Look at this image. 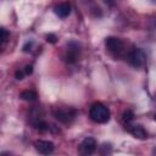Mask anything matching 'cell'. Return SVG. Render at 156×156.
I'll use <instances>...</instances> for the list:
<instances>
[{"instance_id": "10", "label": "cell", "mask_w": 156, "mask_h": 156, "mask_svg": "<svg viewBox=\"0 0 156 156\" xmlns=\"http://www.w3.org/2000/svg\"><path fill=\"white\" fill-rule=\"evenodd\" d=\"M20 98L24 101H35L37 100V94L33 90H23L21 93Z\"/></svg>"}, {"instance_id": "19", "label": "cell", "mask_w": 156, "mask_h": 156, "mask_svg": "<svg viewBox=\"0 0 156 156\" xmlns=\"http://www.w3.org/2000/svg\"><path fill=\"white\" fill-rule=\"evenodd\" d=\"M155 117H156V116H155Z\"/></svg>"}, {"instance_id": "9", "label": "cell", "mask_w": 156, "mask_h": 156, "mask_svg": "<svg viewBox=\"0 0 156 156\" xmlns=\"http://www.w3.org/2000/svg\"><path fill=\"white\" fill-rule=\"evenodd\" d=\"M127 128L138 139H145V138H147V134H146L145 129L141 126H129V124H127Z\"/></svg>"}, {"instance_id": "6", "label": "cell", "mask_w": 156, "mask_h": 156, "mask_svg": "<svg viewBox=\"0 0 156 156\" xmlns=\"http://www.w3.org/2000/svg\"><path fill=\"white\" fill-rule=\"evenodd\" d=\"M105 45L111 52H119L123 49V41L117 37H107L105 39Z\"/></svg>"}, {"instance_id": "12", "label": "cell", "mask_w": 156, "mask_h": 156, "mask_svg": "<svg viewBox=\"0 0 156 156\" xmlns=\"http://www.w3.org/2000/svg\"><path fill=\"white\" fill-rule=\"evenodd\" d=\"M123 122L126 123V124H129L132 121H133V118H134V113L132 112V111H124V113H123Z\"/></svg>"}, {"instance_id": "1", "label": "cell", "mask_w": 156, "mask_h": 156, "mask_svg": "<svg viewBox=\"0 0 156 156\" xmlns=\"http://www.w3.org/2000/svg\"><path fill=\"white\" fill-rule=\"evenodd\" d=\"M110 110L101 102H94L89 108V117L96 123H106L110 121Z\"/></svg>"}, {"instance_id": "11", "label": "cell", "mask_w": 156, "mask_h": 156, "mask_svg": "<svg viewBox=\"0 0 156 156\" xmlns=\"http://www.w3.org/2000/svg\"><path fill=\"white\" fill-rule=\"evenodd\" d=\"M0 34H1V48H4L5 46V44L7 43V40H9V38H10V34H9V32L5 29V28H1L0 29Z\"/></svg>"}, {"instance_id": "7", "label": "cell", "mask_w": 156, "mask_h": 156, "mask_svg": "<svg viewBox=\"0 0 156 156\" xmlns=\"http://www.w3.org/2000/svg\"><path fill=\"white\" fill-rule=\"evenodd\" d=\"M54 12L60 18H66L71 13V5L68 2H61L54 7Z\"/></svg>"}, {"instance_id": "14", "label": "cell", "mask_w": 156, "mask_h": 156, "mask_svg": "<svg viewBox=\"0 0 156 156\" xmlns=\"http://www.w3.org/2000/svg\"><path fill=\"white\" fill-rule=\"evenodd\" d=\"M24 76H26V73L23 72V69H22V71H20V69H18V71H16V72H15V77H16V79H18V80L23 79V77H24Z\"/></svg>"}, {"instance_id": "8", "label": "cell", "mask_w": 156, "mask_h": 156, "mask_svg": "<svg viewBox=\"0 0 156 156\" xmlns=\"http://www.w3.org/2000/svg\"><path fill=\"white\" fill-rule=\"evenodd\" d=\"M78 45L76 43H69L68 44V48H67V55H66V61L72 63L77 60V56H78Z\"/></svg>"}, {"instance_id": "16", "label": "cell", "mask_w": 156, "mask_h": 156, "mask_svg": "<svg viewBox=\"0 0 156 156\" xmlns=\"http://www.w3.org/2000/svg\"><path fill=\"white\" fill-rule=\"evenodd\" d=\"M23 72L26 73V76L32 74V72H33V66H32V65H27V66L23 68Z\"/></svg>"}, {"instance_id": "4", "label": "cell", "mask_w": 156, "mask_h": 156, "mask_svg": "<svg viewBox=\"0 0 156 156\" xmlns=\"http://www.w3.org/2000/svg\"><path fill=\"white\" fill-rule=\"evenodd\" d=\"M128 62L135 67V68H139L141 67L144 63H145V54L138 49V48H134L129 54H128Z\"/></svg>"}, {"instance_id": "17", "label": "cell", "mask_w": 156, "mask_h": 156, "mask_svg": "<svg viewBox=\"0 0 156 156\" xmlns=\"http://www.w3.org/2000/svg\"><path fill=\"white\" fill-rule=\"evenodd\" d=\"M152 155H154V156H156V146L152 149Z\"/></svg>"}, {"instance_id": "15", "label": "cell", "mask_w": 156, "mask_h": 156, "mask_svg": "<svg viewBox=\"0 0 156 156\" xmlns=\"http://www.w3.org/2000/svg\"><path fill=\"white\" fill-rule=\"evenodd\" d=\"M32 45H33L32 41H27V43L23 45V51H24V52H29V51L32 50Z\"/></svg>"}, {"instance_id": "18", "label": "cell", "mask_w": 156, "mask_h": 156, "mask_svg": "<svg viewBox=\"0 0 156 156\" xmlns=\"http://www.w3.org/2000/svg\"><path fill=\"white\" fill-rule=\"evenodd\" d=\"M1 156H10V155H9L7 152H2V154H1Z\"/></svg>"}, {"instance_id": "2", "label": "cell", "mask_w": 156, "mask_h": 156, "mask_svg": "<svg viewBox=\"0 0 156 156\" xmlns=\"http://www.w3.org/2000/svg\"><path fill=\"white\" fill-rule=\"evenodd\" d=\"M52 115L58 122L65 123V124H69L76 118L77 111L72 107H58V108L54 110Z\"/></svg>"}, {"instance_id": "3", "label": "cell", "mask_w": 156, "mask_h": 156, "mask_svg": "<svg viewBox=\"0 0 156 156\" xmlns=\"http://www.w3.org/2000/svg\"><path fill=\"white\" fill-rule=\"evenodd\" d=\"M96 150V141L94 138L88 136L82 140L78 145V155L79 156H91Z\"/></svg>"}, {"instance_id": "13", "label": "cell", "mask_w": 156, "mask_h": 156, "mask_svg": "<svg viewBox=\"0 0 156 156\" xmlns=\"http://www.w3.org/2000/svg\"><path fill=\"white\" fill-rule=\"evenodd\" d=\"M56 35L55 34H48L46 35V41L48 43H51V44H54V43H56Z\"/></svg>"}, {"instance_id": "5", "label": "cell", "mask_w": 156, "mask_h": 156, "mask_svg": "<svg viewBox=\"0 0 156 156\" xmlns=\"http://www.w3.org/2000/svg\"><path fill=\"white\" fill-rule=\"evenodd\" d=\"M34 147H35V150H37L39 154H41V155H44V156H49V155H51L52 151H54V149H55L52 141H49V140H41V139L34 141Z\"/></svg>"}]
</instances>
